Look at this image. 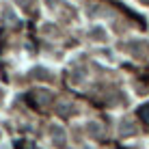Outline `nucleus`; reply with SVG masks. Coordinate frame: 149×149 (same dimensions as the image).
I'll use <instances>...</instances> for the list:
<instances>
[{
  "label": "nucleus",
  "instance_id": "f257e3e1",
  "mask_svg": "<svg viewBox=\"0 0 149 149\" xmlns=\"http://www.w3.org/2000/svg\"><path fill=\"white\" fill-rule=\"evenodd\" d=\"M138 117H141L143 121H149V104H143L141 108H138Z\"/></svg>",
  "mask_w": 149,
  "mask_h": 149
}]
</instances>
